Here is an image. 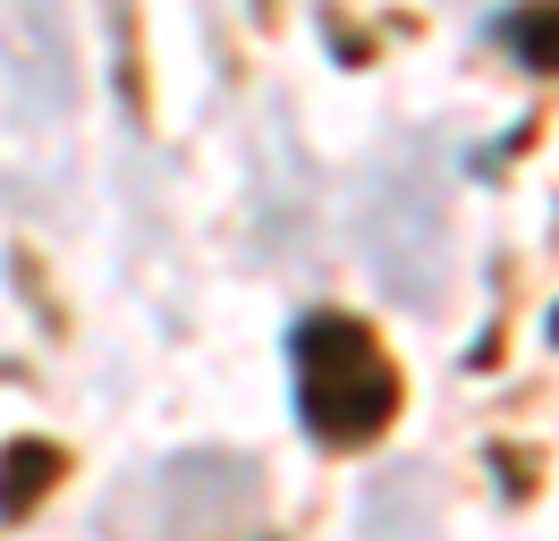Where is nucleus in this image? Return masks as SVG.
Segmentation results:
<instances>
[{
  "instance_id": "nucleus-1",
  "label": "nucleus",
  "mask_w": 559,
  "mask_h": 541,
  "mask_svg": "<svg viewBox=\"0 0 559 541\" xmlns=\"http://www.w3.org/2000/svg\"><path fill=\"white\" fill-rule=\"evenodd\" d=\"M288 389L306 440L322 448H373L399 414V364L356 313H306L288 330Z\"/></svg>"
},
{
  "instance_id": "nucleus-2",
  "label": "nucleus",
  "mask_w": 559,
  "mask_h": 541,
  "mask_svg": "<svg viewBox=\"0 0 559 541\" xmlns=\"http://www.w3.org/2000/svg\"><path fill=\"white\" fill-rule=\"evenodd\" d=\"M69 473V457H60V440H9L0 448V516H35L43 491Z\"/></svg>"
},
{
  "instance_id": "nucleus-3",
  "label": "nucleus",
  "mask_w": 559,
  "mask_h": 541,
  "mask_svg": "<svg viewBox=\"0 0 559 541\" xmlns=\"http://www.w3.org/2000/svg\"><path fill=\"white\" fill-rule=\"evenodd\" d=\"M491 43L518 51L534 76H559V9H509V17H491Z\"/></svg>"
},
{
  "instance_id": "nucleus-4",
  "label": "nucleus",
  "mask_w": 559,
  "mask_h": 541,
  "mask_svg": "<svg viewBox=\"0 0 559 541\" xmlns=\"http://www.w3.org/2000/svg\"><path fill=\"white\" fill-rule=\"evenodd\" d=\"M551 347H559V304H551Z\"/></svg>"
}]
</instances>
